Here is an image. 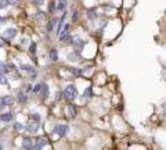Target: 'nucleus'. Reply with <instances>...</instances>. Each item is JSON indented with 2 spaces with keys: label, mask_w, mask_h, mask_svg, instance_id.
<instances>
[{
  "label": "nucleus",
  "mask_w": 166,
  "mask_h": 150,
  "mask_svg": "<svg viewBox=\"0 0 166 150\" xmlns=\"http://www.w3.org/2000/svg\"><path fill=\"white\" fill-rule=\"evenodd\" d=\"M64 97L68 100V101H74L76 97H78V92H76V88L75 86H67V89L64 90Z\"/></svg>",
  "instance_id": "obj_1"
},
{
  "label": "nucleus",
  "mask_w": 166,
  "mask_h": 150,
  "mask_svg": "<svg viewBox=\"0 0 166 150\" xmlns=\"http://www.w3.org/2000/svg\"><path fill=\"white\" fill-rule=\"evenodd\" d=\"M54 132L58 135V136H65L67 132H68V127L67 125H56L54 127Z\"/></svg>",
  "instance_id": "obj_2"
},
{
  "label": "nucleus",
  "mask_w": 166,
  "mask_h": 150,
  "mask_svg": "<svg viewBox=\"0 0 166 150\" xmlns=\"http://www.w3.org/2000/svg\"><path fill=\"white\" fill-rule=\"evenodd\" d=\"M25 129L28 131L29 133H37L39 132V122H29L26 127H25Z\"/></svg>",
  "instance_id": "obj_3"
},
{
  "label": "nucleus",
  "mask_w": 166,
  "mask_h": 150,
  "mask_svg": "<svg viewBox=\"0 0 166 150\" xmlns=\"http://www.w3.org/2000/svg\"><path fill=\"white\" fill-rule=\"evenodd\" d=\"M68 33H69V25L67 24V25L62 27V29L60 31V33H58V39H60V40L62 42V40H64L65 38L68 36Z\"/></svg>",
  "instance_id": "obj_4"
},
{
  "label": "nucleus",
  "mask_w": 166,
  "mask_h": 150,
  "mask_svg": "<svg viewBox=\"0 0 166 150\" xmlns=\"http://www.w3.org/2000/svg\"><path fill=\"white\" fill-rule=\"evenodd\" d=\"M67 113H68V117L69 118H75L76 114H78V110L74 104H68L67 106Z\"/></svg>",
  "instance_id": "obj_5"
},
{
  "label": "nucleus",
  "mask_w": 166,
  "mask_h": 150,
  "mask_svg": "<svg viewBox=\"0 0 166 150\" xmlns=\"http://www.w3.org/2000/svg\"><path fill=\"white\" fill-rule=\"evenodd\" d=\"M15 35H17V29H15V28H7V29L3 32V36L6 38V39H10V38H14Z\"/></svg>",
  "instance_id": "obj_6"
},
{
  "label": "nucleus",
  "mask_w": 166,
  "mask_h": 150,
  "mask_svg": "<svg viewBox=\"0 0 166 150\" xmlns=\"http://www.w3.org/2000/svg\"><path fill=\"white\" fill-rule=\"evenodd\" d=\"M22 147L24 149H33V142H32V139L31 138H24L22 139Z\"/></svg>",
  "instance_id": "obj_7"
},
{
  "label": "nucleus",
  "mask_w": 166,
  "mask_h": 150,
  "mask_svg": "<svg viewBox=\"0 0 166 150\" xmlns=\"http://www.w3.org/2000/svg\"><path fill=\"white\" fill-rule=\"evenodd\" d=\"M43 146H46V140L43 138H39V139H36V143L33 144V149H35V150H40Z\"/></svg>",
  "instance_id": "obj_8"
},
{
  "label": "nucleus",
  "mask_w": 166,
  "mask_h": 150,
  "mask_svg": "<svg viewBox=\"0 0 166 150\" xmlns=\"http://www.w3.org/2000/svg\"><path fill=\"white\" fill-rule=\"evenodd\" d=\"M72 43H74V46H75V50H76L78 53H79V51L83 49V46H85V43H83L80 39H78V38H75V40L72 42Z\"/></svg>",
  "instance_id": "obj_9"
},
{
  "label": "nucleus",
  "mask_w": 166,
  "mask_h": 150,
  "mask_svg": "<svg viewBox=\"0 0 166 150\" xmlns=\"http://www.w3.org/2000/svg\"><path fill=\"white\" fill-rule=\"evenodd\" d=\"M19 67H21V70H22V71H26L28 74H35V68H33L32 65H28V64H21Z\"/></svg>",
  "instance_id": "obj_10"
},
{
  "label": "nucleus",
  "mask_w": 166,
  "mask_h": 150,
  "mask_svg": "<svg viewBox=\"0 0 166 150\" xmlns=\"http://www.w3.org/2000/svg\"><path fill=\"white\" fill-rule=\"evenodd\" d=\"M0 120L4 121V122H10V121L13 120V114L11 113H4V114L0 115Z\"/></svg>",
  "instance_id": "obj_11"
},
{
  "label": "nucleus",
  "mask_w": 166,
  "mask_h": 150,
  "mask_svg": "<svg viewBox=\"0 0 166 150\" xmlns=\"http://www.w3.org/2000/svg\"><path fill=\"white\" fill-rule=\"evenodd\" d=\"M10 70H11V68H10L8 65H6L4 63L0 61V74H8Z\"/></svg>",
  "instance_id": "obj_12"
},
{
  "label": "nucleus",
  "mask_w": 166,
  "mask_h": 150,
  "mask_svg": "<svg viewBox=\"0 0 166 150\" xmlns=\"http://www.w3.org/2000/svg\"><path fill=\"white\" fill-rule=\"evenodd\" d=\"M56 24H57V18L54 17V18H53V20H51L50 22L47 24V31H48V32L54 31V27H56Z\"/></svg>",
  "instance_id": "obj_13"
},
{
  "label": "nucleus",
  "mask_w": 166,
  "mask_h": 150,
  "mask_svg": "<svg viewBox=\"0 0 166 150\" xmlns=\"http://www.w3.org/2000/svg\"><path fill=\"white\" fill-rule=\"evenodd\" d=\"M67 7V0H58L57 2V10H65Z\"/></svg>",
  "instance_id": "obj_14"
},
{
  "label": "nucleus",
  "mask_w": 166,
  "mask_h": 150,
  "mask_svg": "<svg viewBox=\"0 0 166 150\" xmlns=\"http://www.w3.org/2000/svg\"><path fill=\"white\" fill-rule=\"evenodd\" d=\"M48 57H50V60H51V61H57V59H58V56H57V50L51 49L50 51H48Z\"/></svg>",
  "instance_id": "obj_15"
},
{
  "label": "nucleus",
  "mask_w": 166,
  "mask_h": 150,
  "mask_svg": "<svg viewBox=\"0 0 166 150\" xmlns=\"http://www.w3.org/2000/svg\"><path fill=\"white\" fill-rule=\"evenodd\" d=\"M68 60H69V61H74V63H76L78 60H79V56H78V51H76V53H69V54H68Z\"/></svg>",
  "instance_id": "obj_16"
},
{
  "label": "nucleus",
  "mask_w": 166,
  "mask_h": 150,
  "mask_svg": "<svg viewBox=\"0 0 166 150\" xmlns=\"http://www.w3.org/2000/svg\"><path fill=\"white\" fill-rule=\"evenodd\" d=\"M97 17V14L94 11V8H90V10H87V18L89 20H94V18Z\"/></svg>",
  "instance_id": "obj_17"
},
{
  "label": "nucleus",
  "mask_w": 166,
  "mask_h": 150,
  "mask_svg": "<svg viewBox=\"0 0 166 150\" xmlns=\"http://www.w3.org/2000/svg\"><path fill=\"white\" fill-rule=\"evenodd\" d=\"M3 101H4V104H6V106H11V104L14 103V99L10 97V96H4V97H3Z\"/></svg>",
  "instance_id": "obj_18"
},
{
  "label": "nucleus",
  "mask_w": 166,
  "mask_h": 150,
  "mask_svg": "<svg viewBox=\"0 0 166 150\" xmlns=\"http://www.w3.org/2000/svg\"><path fill=\"white\" fill-rule=\"evenodd\" d=\"M42 95H43V97H47V95H48V88H47V85L46 84H43V86H42Z\"/></svg>",
  "instance_id": "obj_19"
},
{
  "label": "nucleus",
  "mask_w": 166,
  "mask_h": 150,
  "mask_svg": "<svg viewBox=\"0 0 166 150\" xmlns=\"http://www.w3.org/2000/svg\"><path fill=\"white\" fill-rule=\"evenodd\" d=\"M90 97H91V89L89 88V89L85 90V95H82V100L83 99H90Z\"/></svg>",
  "instance_id": "obj_20"
},
{
  "label": "nucleus",
  "mask_w": 166,
  "mask_h": 150,
  "mask_svg": "<svg viewBox=\"0 0 166 150\" xmlns=\"http://www.w3.org/2000/svg\"><path fill=\"white\" fill-rule=\"evenodd\" d=\"M18 101L19 103H25L26 101V95L25 93H19L18 95Z\"/></svg>",
  "instance_id": "obj_21"
},
{
  "label": "nucleus",
  "mask_w": 166,
  "mask_h": 150,
  "mask_svg": "<svg viewBox=\"0 0 166 150\" xmlns=\"http://www.w3.org/2000/svg\"><path fill=\"white\" fill-rule=\"evenodd\" d=\"M36 18H37L39 21H45V20H46V14L40 11V13H37V14H36Z\"/></svg>",
  "instance_id": "obj_22"
},
{
  "label": "nucleus",
  "mask_w": 166,
  "mask_h": 150,
  "mask_svg": "<svg viewBox=\"0 0 166 150\" xmlns=\"http://www.w3.org/2000/svg\"><path fill=\"white\" fill-rule=\"evenodd\" d=\"M7 78H6V75L4 74H0V85H7Z\"/></svg>",
  "instance_id": "obj_23"
},
{
  "label": "nucleus",
  "mask_w": 166,
  "mask_h": 150,
  "mask_svg": "<svg viewBox=\"0 0 166 150\" xmlns=\"http://www.w3.org/2000/svg\"><path fill=\"white\" fill-rule=\"evenodd\" d=\"M14 129H15L17 132H19V131L24 129V125H22L21 122H15V124H14Z\"/></svg>",
  "instance_id": "obj_24"
},
{
  "label": "nucleus",
  "mask_w": 166,
  "mask_h": 150,
  "mask_svg": "<svg viewBox=\"0 0 166 150\" xmlns=\"http://www.w3.org/2000/svg\"><path fill=\"white\" fill-rule=\"evenodd\" d=\"M42 86H43V84H37L35 88H33V92H35V93H40V92H42Z\"/></svg>",
  "instance_id": "obj_25"
},
{
  "label": "nucleus",
  "mask_w": 166,
  "mask_h": 150,
  "mask_svg": "<svg viewBox=\"0 0 166 150\" xmlns=\"http://www.w3.org/2000/svg\"><path fill=\"white\" fill-rule=\"evenodd\" d=\"M42 117L39 114H32V121H35V122H40Z\"/></svg>",
  "instance_id": "obj_26"
},
{
  "label": "nucleus",
  "mask_w": 166,
  "mask_h": 150,
  "mask_svg": "<svg viewBox=\"0 0 166 150\" xmlns=\"http://www.w3.org/2000/svg\"><path fill=\"white\" fill-rule=\"evenodd\" d=\"M8 4V2L7 0H0V10H2V8H4Z\"/></svg>",
  "instance_id": "obj_27"
},
{
  "label": "nucleus",
  "mask_w": 166,
  "mask_h": 150,
  "mask_svg": "<svg viewBox=\"0 0 166 150\" xmlns=\"http://www.w3.org/2000/svg\"><path fill=\"white\" fill-rule=\"evenodd\" d=\"M32 3L35 4V6H42V4L45 3V0H32Z\"/></svg>",
  "instance_id": "obj_28"
},
{
  "label": "nucleus",
  "mask_w": 166,
  "mask_h": 150,
  "mask_svg": "<svg viewBox=\"0 0 166 150\" xmlns=\"http://www.w3.org/2000/svg\"><path fill=\"white\" fill-rule=\"evenodd\" d=\"M71 72H72V75H75V76L80 75V71H79V70H76V68H71Z\"/></svg>",
  "instance_id": "obj_29"
},
{
  "label": "nucleus",
  "mask_w": 166,
  "mask_h": 150,
  "mask_svg": "<svg viewBox=\"0 0 166 150\" xmlns=\"http://www.w3.org/2000/svg\"><path fill=\"white\" fill-rule=\"evenodd\" d=\"M29 51H31L32 54L36 51V45H35V43H32V45H31V47H29Z\"/></svg>",
  "instance_id": "obj_30"
},
{
  "label": "nucleus",
  "mask_w": 166,
  "mask_h": 150,
  "mask_svg": "<svg viewBox=\"0 0 166 150\" xmlns=\"http://www.w3.org/2000/svg\"><path fill=\"white\" fill-rule=\"evenodd\" d=\"M54 8H57V7H54V3L51 2V3H50V6H48V10H50V13H51V11H54Z\"/></svg>",
  "instance_id": "obj_31"
},
{
  "label": "nucleus",
  "mask_w": 166,
  "mask_h": 150,
  "mask_svg": "<svg viewBox=\"0 0 166 150\" xmlns=\"http://www.w3.org/2000/svg\"><path fill=\"white\" fill-rule=\"evenodd\" d=\"M8 4H11V6H15V4L18 3V0H7Z\"/></svg>",
  "instance_id": "obj_32"
},
{
  "label": "nucleus",
  "mask_w": 166,
  "mask_h": 150,
  "mask_svg": "<svg viewBox=\"0 0 166 150\" xmlns=\"http://www.w3.org/2000/svg\"><path fill=\"white\" fill-rule=\"evenodd\" d=\"M4 106H6V104H4V101H3V97H0V110H2Z\"/></svg>",
  "instance_id": "obj_33"
},
{
  "label": "nucleus",
  "mask_w": 166,
  "mask_h": 150,
  "mask_svg": "<svg viewBox=\"0 0 166 150\" xmlns=\"http://www.w3.org/2000/svg\"><path fill=\"white\" fill-rule=\"evenodd\" d=\"M78 20V13H74V15H72V21H76Z\"/></svg>",
  "instance_id": "obj_34"
},
{
  "label": "nucleus",
  "mask_w": 166,
  "mask_h": 150,
  "mask_svg": "<svg viewBox=\"0 0 166 150\" xmlns=\"http://www.w3.org/2000/svg\"><path fill=\"white\" fill-rule=\"evenodd\" d=\"M29 90H32V85H28L26 86V92H29Z\"/></svg>",
  "instance_id": "obj_35"
},
{
  "label": "nucleus",
  "mask_w": 166,
  "mask_h": 150,
  "mask_svg": "<svg viewBox=\"0 0 166 150\" xmlns=\"http://www.w3.org/2000/svg\"><path fill=\"white\" fill-rule=\"evenodd\" d=\"M0 22H3V18L2 17H0Z\"/></svg>",
  "instance_id": "obj_36"
}]
</instances>
